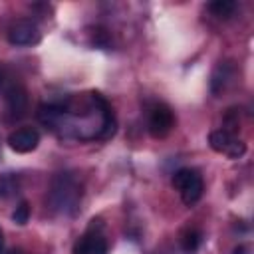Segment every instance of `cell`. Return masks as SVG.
<instances>
[{
    "label": "cell",
    "instance_id": "1",
    "mask_svg": "<svg viewBox=\"0 0 254 254\" xmlns=\"http://www.w3.org/2000/svg\"><path fill=\"white\" fill-rule=\"evenodd\" d=\"M81 200V187L77 179L71 173H56L50 190H48V202L50 208L58 214H73Z\"/></svg>",
    "mask_w": 254,
    "mask_h": 254
},
{
    "label": "cell",
    "instance_id": "2",
    "mask_svg": "<svg viewBox=\"0 0 254 254\" xmlns=\"http://www.w3.org/2000/svg\"><path fill=\"white\" fill-rule=\"evenodd\" d=\"M173 187L181 192L183 202L189 204V206L194 204L202 196V190H204L200 175L196 171H192V169H179L173 175Z\"/></svg>",
    "mask_w": 254,
    "mask_h": 254
},
{
    "label": "cell",
    "instance_id": "3",
    "mask_svg": "<svg viewBox=\"0 0 254 254\" xmlns=\"http://www.w3.org/2000/svg\"><path fill=\"white\" fill-rule=\"evenodd\" d=\"M147 127H149V133H151L155 139L167 137V135L171 133V129L175 127V115H173L171 107L165 105V103H155V105L149 109Z\"/></svg>",
    "mask_w": 254,
    "mask_h": 254
},
{
    "label": "cell",
    "instance_id": "4",
    "mask_svg": "<svg viewBox=\"0 0 254 254\" xmlns=\"http://www.w3.org/2000/svg\"><path fill=\"white\" fill-rule=\"evenodd\" d=\"M208 143L212 147V151L216 153H224L228 155L230 159H240L244 153H246V145L238 139L232 137L230 131H224V129H216L210 133L208 137Z\"/></svg>",
    "mask_w": 254,
    "mask_h": 254
},
{
    "label": "cell",
    "instance_id": "5",
    "mask_svg": "<svg viewBox=\"0 0 254 254\" xmlns=\"http://www.w3.org/2000/svg\"><path fill=\"white\" fill-rule=\"evenodd\" d=\"M73 254H107V242L101 234V222L91 220L89 230L73 248Z\"/></svg>",
    "mask_w": 254,
    "mask_h": 254
},
{
    "label": "cell",
    "instance_id": "6",
    "mask_svg": "<svg viewBox=\"0 0 254 254\" xmlns=\"http://www.w3.org/2000/svg\"><path fill=\"white\" fill-rule=\"evenodd\" d=\"M8 42L12 46H34L40 42V30L32 20H16L8 28Z\"/></svg>",
    "mask_w": 254,
    "mask_h": 254
},
{
    "label": "cell",
    "instance_id": "7",
    "mask_svg": "<svg viewBox=\"0 0 254 254\" xmlns=\"http://www.w3.org/2000/svg\"><path fill=\"white\" fill-rule=\"evenodd\" d=\"M28 109V93L24 87H10L6 91V119L8 121H16L22 119L26 115Z\"/></svg>",
    "mask_w": 254,
    "mask_h": 254
},
{
    "label": "cell",
    "instance_id": "8",
    "mask_svg": "<svg viewBox=\"0 0 254 254\" xmlns=\"http://www.w3.org/2000/svg\"><path fill=\"white\" fill-rule=\"evenodd\" d=\"M38 143H40V133L32 127H22L8 135V145L16 153H30L38 147Z\"/></svg>",
    "mask_w": 254,
    "mask_h": 254
},
{
    "label": "cell",
    "instance_id": "9",
    "mask_svg": "<svg viewBox=\"0 0 254 254\" xmlns=\"http://www.w3.org/2000/svg\"><path fill=\"white\" fill-rule=\"evenodd\" d=\"M232 77H234V65H232L230 62H222V64L214 69V73H212L210 91H212L214 95H218L220 91L226 89V85L232 81Z\"/></svg>",
    "mask_w": 254,
    "mask_h": 254
},
{
    "label": "cell",
    "instance_id": "10",
    "mask_svg": "<svg viewBox=\"0 0 254 254\" xmlns=\"http://www.w3.org/2000/svg\"><path fill=\"white\" fill-rule=\"evenodd\" d=\"M200 242H202V234L196 228H187L181 234V248H183L185 254H194L198 250Z\"/></svg>",
    "mask_w": 254,
    "mask_h": 254
},
{
    "label": "cell",
    "instance_id": "11",
    "mask_svg": "<svg viewBox=\"0 0 254 254\" xmlns=\"http://www.w3.org/2000/svg\"><path fill=\"white\" fill-rule=\"evenodd\" d=\"M20 190V177L14 173L0 175V198H10Z\"/></svg>",
    "mask_w": 254,
    "mask_h": 254
},
{
    "label": "cell",
    "instance_id": "12",
    "mask_svg": "<svg viewBox=\"0 0 254 254\" xmlns=\"http://www.w3.org/2000/svg\"><path fill=\"white\" fill-rule=\"evenodd\" d=\"M208 10H210L216 18L226 20V18H230V16L234 14V10H236V2H232V0H214V2L208 4Z\"/></svg>",
    "mask_w": 254,
    "mask_h": 254
},
{
    "label": "cell",
    "instance_id": "13",
    "mask_svg": "<svg viewBox=\"0 0 254 254\" xmlns=\"http://www.w3.org/2000/svg\"><path fill=\"white\" fill-rule=\"evenodd\" d=\"M28 218H30V204H28L26 200H22V202L16 206L14 214H12V220H14L16 224H26Z\"/></svg>",
    "mask_w": 254,
    "mask_h": 254
},
{
    "label": "cell",
    "instance_id": "14",
    "mask_svg": "<svg viewBox=\"0 0 254 254\" xmlns=\"http://www.w3.org/2000/svg\"><path fill=\"white\" fill-rule=\"evenodd\" d=\"M93 44H95V46H107V34H105V30H95V34H93Z\"/></svg>",
    "mask_w": 254,
    "mask_h": 254
},
{
    "label": "cell",
    "instance_id": "15",
    "mask_svg": "<svg viewBox=\"0 0 254 254\" xmlns=\"http://www.w3.org/2000/svg\"><path fill=\"white\" fill-rule=\"evenodd\" d=\"M232 254H246V248H244V246H236Z\"/></svg>",
    "mask_w": 254,
    "mask_h": 254
},
{
    "label": "cell",
    "instance_id": "16",
    "mask_svg": "<svg viewBox=\"0 0 254 254\" xmlns=\"http://www.w3.org/2000/svg\"><path fill=\"white\" fill-rule=\"evenodd\" d=\"M2 248H4V238H2V230H0V254H2Z\"/></svg>",
    "mask_w": 254,
    "mask_h": 254
},
{
    "label": "cell",
    "instance_id": "17",
    "mask_svg": "<svg viewBox=\"0 0 254 254\" xmlns=\"http://www.w3.org/2000/svg\"><path fill=\"white\" fill-rule=\"evenodd\" d=\"M8 254H26V252H22V250H12V252H8Z\"/></svg>",
    "mask_w": 254,
    "mask_h": 254
}]
</instances>
